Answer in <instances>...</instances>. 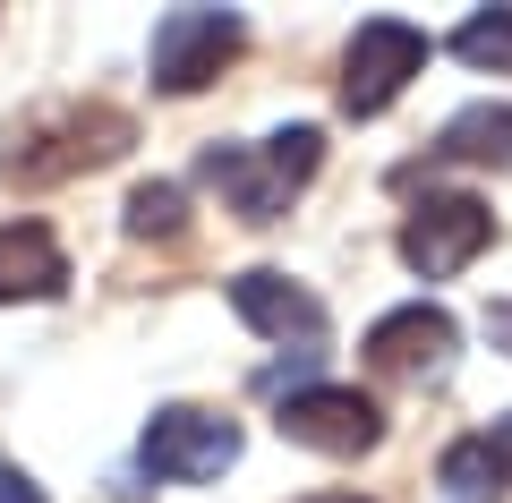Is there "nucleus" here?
<instances>
[{
  "mask_svg": "<svg viewBox=\"0 0 512 503\" xmlns=\"http://www.w3.org/2000/svg\"><path fill=\"white\" fill-rule=\"evenodd\" d=\"M316 162H325V137H316V128H282V137H265V145H205L197 171L222 188V205H231L239 222H282L291 197L316 180Z\"/></svg>",
  "mask_w": 512,
  "mask_h": 503,
  "instance_id": "f257e3e1",
  "label": "nucleus"
},
{
  "mask_svg": "<svg viewBox=\"0 0 512 503\" xmlns=\"http://www.w3.org/2000/svg\"><path fill=\"white\" fill-rule=\"evenodd\" d=\"M120 145H137V120H128L120 103H60L52 120H35V128L18 137V154H9V180L52 188V180H77V171L111 162Z\"/></svg>",
  "mask_w": 512,
  "mask_h": 503,
  "instance_id": "f03ea898",
  "label": "nucleus"
},
{
  "mask_svg": "<svg viewBox=\"0 0 512 503\" xmlns=\"http://www.w3.org/2000/svg\"><path fill=\"white\" fill-rule=\"evenodd\" d=\"M137 461H146V478H163V486H205V478H222V469L239 461V427H231L222 410L171 401V410L146 418V435H137Z\"/></svg>",
  "mask_w": 512,
  "mask_h": 503,
  "instance_id": "7ed1b4c3",
  "label": "nucleus"
},
{
  "mask_svg": "<svg viewBox=\"0 0 512 503\" xmlns=\"http://www.w3.org/2000/svg\"><path fill=\"white\" fill-rule=\"evenodd\" d=\"M274 427H282V444H308L325 461H359V452L384 444V410L359 384H299V393H282Z\"/></svg>",
  "mask_w": 512,
  "mask_h": 503,
  "instance_id": "20e7f679",
  "label": "nucleus"
},
{
  "mask_svg": "<svg viewBox=\"0 0 512 503\" xmlns=\"http://www.w3.org/2000/svg\"><path fill=\"white\" fill-rule=\"evenodd\" d=\"M419 69H427V35L419 26L410 18H367L359 35H350V52H342V111L350 120H376Z\"/></svg>",
  "mask_w": 512,
  "mask_h": 503,
  "instance_id": "39448f33",
  "label": "nucleus"
},
{
  "mask_svg": "<svg viewBox=\"0 0 512 503\" xmlns=\"http://www.w3.org/2000/svg\"><path fill=\"white\" fill-rule=\"evenodd\" d=\"M487 239H495V214L478 197H427L402 222V265L419 282H453V273H470L487 256Z\"/></svg>",
  "mask_w": 512,
  "mask_h": 503,
  "instance_id": "423d86ee",
  "label": "nucleus"
},
{
  "mask_svg": "<svg viewBox=\"0 0 512 503\" xmlns=\"http://www.w3.org/2000/svg\"><path fill=\"white\" fill-rule=\"evenodd\" d=\"M239 43H248V26H239L231 9H171V18L154 26V86L163 94L214 86V77L239 60Z\"/></svg>",
  "mask_w": 512,
  "mask_h": 503,
  "instance_id": "0eeeda50",
  "label": "nucleus"
},
{
  "mask_svg": "<svg viewBox=\"0 0 512 503\" xmlns=\"http://www.w3.org/2000/svg\"><path fill=\"white\" fill-rule=\"evenodd\" d=\"M231 307L256 324V333H265V342H282V350L299 342V359H316V350H325V333H333L325 299H316V290H299L291 273H274V265L231 273Z\"/></svg>",
  "mask_w": 512,
  "mask_h": 503,
  "instance_id": "6e6552de",
  "label": "nucleus"
},
{
  "mask_svg": "<svg viewBox=\"0 0 512 503\" xmlns=\"http://www.w3.org/2000/svg\"><path fill=\"white\" fill-rule=\"evenodd\" d=\"M453 316L444 307H427V299H410V307H393V316H376L367 324V367L376 376H393V384H427V376H444V359H453Z\"/></svg>",
  "mask_w": 512,
  "mask_h": 503,
  "instance_id": "1a4fd4ad",
  "label": "nucleus"
},
{
  "mask_svg": "<svg viewBox=\"0 0 512 503\" xmlns=\"http://www.w3.org/2000/svg\"><path fill=\"white\" fill-rule=\"evenodd\" d=\"M69 290V256L43 222H0V307L18 299H60Z\"/></svg>",
  "mask_w": 512,
  "mask_h": 503,
  "instance_id": "9d476101",
  "label": "nucleus"
},
{
  "mask_svg": "<svg viewBox=\"0 0 512 503\" xmlns=\"http://www.w3.org/2000/svg\"><path fill=\"white\" fill-rule=\"evenodd\" d=\"M436 162H495L512 171V103H470L436 128Z\"/></svg>",
  "mask_w": 512,
  "mask_h": 503,
  "instance_id": "9b49d317",
  "label": "nucleus"
},
{
  "mask_svg": "<svg viewBox=\"0 0 512 503\" xmlns=\"http://www.w3.org/2000/svg\"><path fill=\"white\" fill-rule=\"evenodd\" d=\"M180 231H188V197L171 180L128 188V239H180Z\"/></svg>",
  "mask_w": 512,
  "mask_h": 503,
  "instance_id": "f8f14e48",
  "label": "nucleus"
},
{
  "mask_svg": "<svg viewBox=\"0 0 512 503\" xmlns=\"http://www.w3.org/2000/svg\"><path fill=\"white\" fill-rule=\"evenodd\" d=\"M495 486H504V469H495L487 435H470V444H453V452H444V495H453V503H487Z\"/></svg>",
  "mask_w": 512,
  "mask_h": 503,
  "instance_id": "ddd939ff",
  "label": "nucleus"
},
{
  "mask_svg": "<svg viewBox=\"0 0 512 503\" xmlns=\"http://www.w3.org/2000/svg\"><path fill=\"white\" fill-rule=\"evenodd\" d=\"M453 52L470 60V69H512V9H487V18H470L453 35Z\"/></svg>",
  "mask_w": 512,
  "mask_h": 503,
  "instance_id": "4468645a",
  "label": "nucleus"
},
{
  "mask_svg": "<svg viewBox=\"0 0 512 503\" xmlns=\"http://www.w3.org/2000/svg\"><path fill=\"white\" fill-rule=\"evenodd\" d=\"M0 503H43V486L26 478V469L9 461V452H0Z\"/></svg>",
  "mask_w": 512,
  "mask_h": 503,
  "instance_id": "2eb2a0df",
  "label": "nucleus"
},
{
  "mask_svg": "<svg viewBox=\"0 0 512 503\" xmlns=\"http://www.w3.org/2000/svg\"><path fill=\"white\" fill-rule=\"evenodd\" d=\"M487 342L512 359V299H495V307H487Z\"/></svg>",
  "mask_w": 512,
  "mask_h": 503,
  "instance_id": "dca6fc26",
  "label": "nucleus"
},
{
  "mask_svg": "<svg viewBox=\"0 0 512 503\" xmlns=\"http://www.w3.org/2000/svg\"><path fill=\"white\" fill-rule=\"evenodd\" d=\"M487 452H495V469H504V486H512V418H495V427H487Z\"/></svg>",
  "mask_w": 512,
  "mask_h": 503,
  "instance_id": "f3484780",
  "label": "nucleus"
},
{
  "mask_svg": "<svg viewBox=\"0 0 512 503\" xmlns=\"http://www.w3.org/2000/svg\"><path fill=\"white\" fill-rule=\"evenodd\" d=\"M308 503H359V495H308Z\"/></svg>",
  "mask_w": 512,
  "mask_h": 503,
  "instance_id": "a211bd4d",
  "label": "nucleus"
}]
</instances>
